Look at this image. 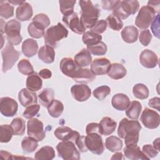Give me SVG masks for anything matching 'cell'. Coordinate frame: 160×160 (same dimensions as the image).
Returning a JSON list of instances; mask_svg holds the SVG:
<instances>
[{"instance_id":"83f0119b","label":"cell","mask_w":160,"mask_h":160,"mask_svg":"<svg viewBox=\"0 0 160 160\" xmlns=\"http://www.w3.org/2000/svg\"><path fill=\"white\" fill-rule=\"evenodd\" d=\"M127 71L125 67L120 63H113L111 65L108 75L113 79H122L126 75Z\"/></svg>"},{"instance_id":"816d5d0a","label":"cell","mask_w":160,"mask_h":160,"mask_svg":"<svg viewBox=\"0 0 160 160\" xmlns=\"http://www.w3.org/2000/svg\"><path fill=\"white\" fill-rule=\"evenodd\" d=\"M142 152L149 159L150 158L156 157L158 155L159 151L156 149L152 146L150 144H146L143 146Z\"/></svg>"},{"instance_id":"7bdbcfd3","label":"cell","mask_w":160,"mask_h":160,"mask_svg":"<svg viewBox=\"0 0 160 160\" xmlns=\"http://www.w3.org/2000/svg\"><path fill=\"white\" fill-rule=\"evenodd\" d=\"M75 0H61L59 1V8L61 13L64 16L70 14L74 12V6L76 4Z\"/></svg>"},{"instance_id":"2e32d148","label":"cell","mask_w":160,"mask_h":160,"mask_svg":"<svg viewBox=\"0 0 160 160\" xmlns=\"http://www.w3.org/2000/svg\"><path fill=\"white\" fill-rule=\"evenodd\" d=\"M111 64L109 59L105 58L95 59L91 64V71L95 75L108 74Z\"/></svg>"},{"instance_id":"6da1fadb","label":"cell","mask_w":160,"mask_h":160,"mask_svg":"<svg viewBox=\"0 0 160 160\" xmlns=\"http://www.w3.org/2000/svg\"><path fill=\"white\" fill-rule=\"evenodd\" d=\"M141 129V126L138 121L123 118L119 122L118 134L119 138L124 139L126 146L136 145L139 140Z\"/></svg>"},{"instance_id":"5bb4252c","label":"cell","mask_w":160,"mask_h":160,"mask_svg":"<svg viewBox=\"0 0 160 160\" xmlns=\"http://www.w3.org/2000/svg\"><path fill=\"white\" fill-rule=\"evenodd\" d=\"M59 68L61 72L68 77L72 79L76 75L81 67L79 66L74 59L71 58H64L61 59Z\"/></svg>"},{"instance_id":"8fae6325","label":"cell","mask_w":160,"mask_h":160,"mask_svg":"<svg viewBox=\"0 0 160 160\" xmlns=\"http://www.w3.org/2000/svg\"><path fill=\"white\" fill-rule=\"evenodd\" d=\"M140 120L146 128L152 129L159 126L160 117L159 114L155 111L146 108L142 111Z\"/></svg>"},{"instance_id":"8992f818","label":"cell","mask_w":160,"mask_h":160,"mask_svg":"<svg viewBox=\"0 0 160 160\" xmlns=\"http://www.w3.org/2000/svg\"><path fill=\"white\" fill-rule=\"evenodd\" d=\"M20 54V52L16 50L12 44L9 42L6 43L4 48L1 51L2 58V70L3 72H7L12 68L18 60Z\"/></svg>"},{"instance_id":"1f68e13d","label":"cell","mask_w":160,"mask_h":160,"mask_svg":"<svg viewBox=\"0 0 160 160\" xmlns=\"http://www.w3.org/2000/svg\"><path fill=\"white\" fill-rule=\"evenodd\" d=\"M54 157V149L52 147L49 146L42 147L34 154V159L37 160H51Z\"/></svg>"},{"instance_id":"7a4b0ae2","label":"cell","mask_w":160,"mask_h":160,"mask_svg":"<svg viewBox=\"0 0 160 160\" xmlns=\"http://www.w3.org/2000/svg\"><path fill=\"white\" fill-rule=\"evenodd\" d=\"M79 4L81 9L80 19L82 23L86 29H91L98 21L99 9L91 1L80 0Z\"/></svg>"},{"instance_id":"681fc988","label":"cell","mask_w":160,"mask_h":160,"mask_svg":"<svg viewBox=\"0 0 160 160\" xmlns=\"http://www.w3.org/2000/svg\"><path fill=\"white\" fill-rule=\"evenodd\" d=\"M107 26L108 24L106 21L104 19H101L96 22L94 26L91 29H90V31L100 34L106 30Z\"/></svg>"},{"instance_id":"f1b7e54d","label":"cell","mask_w":160,"mask_h":160,"mask_svg":"<svg viewBox=\"0 0 160 160\" xmlns=\"http://www.w3.org/2000/svg\"><path fill=\"white\" fill-rule=\"evenodd\" d=\"M27 89L35 92L40 90L42 86V81L37 72H33L29 75L26 82Z\"/></svg>"},{"instance_id":"cb8c5ba5","label":"cell","mask_w":160,"mask_h":160,"mask_svg":"<svg viewBox=\"0 0 160 160\" xmlns=\"http://www.w3.org/2000/svg\"><path fill=\"white\" fill-rule=\"evenodd\" d=\"M38 58L40 60L46 64H51L54 62L55 51L54 48L49 45H45L38 50Z\"/></svg>"},{"instance_id":"f5cc1de1","label":"cell","mask_w":160,"mask_h":160,"mask_svg":"<svg viewBox=\"0 0 160 160\" xmlns=\"http://www.w3.org/2000/svg\"><path fill=\"white\" fill-rule=\"evenodd\" d=\"M32 21H36L42 24L45 28H47L50 25V19L49 17L43 13L36 14L33 18Z\"/></svg>"},{"instance_id":"4dcf8cb0","label":"cell","mask_w":160,"mask_h":160,"mask_svg":"<svg viewBox=\"0 0 160 160\" xmlns=\"http://www.w3.org/2000/svg\"><path fill=\"white\" fill-rule=\"evenodd\" d=\"M126 114L129 119L137 120L142 110L141 104L137 101L130 102L128 107L126 109Z\"/></svg>"},{"instance_id":"e7e4bbea","label":"cell","mask_w":160,"mask_h":160,"mask_svg":"<svg viewBox=\"0 0 160 160\" xmlns=\"http://www.w3.org/2000/svg\"><path fill=\"white\" fill-rule=\"evenodd\" d=\"M153 147L157 149L158 151H159V138H157L154 141H153Z\"/></svg>"},{"instance_id":"b9f144b4","label":"cell","mask_w":160,"mask_h":160,"mask_svg":"<svg viewBox=\"0 0 160 160\" xmlns=\"http://www.w3.org/2000/svg\"><path fill=\"white\" fill-rule=\"evenodd\" d=\"M0 16L4 19H9L14 16V7L8 1H0Z\"/></svg>"},{"instance_id":"ac0fdd59","label":"cell","mask_w":160,"mask_h":160,"mask_svg":"<svg viewBox=\"0 0 160 160\" xmlns=\"http://www.w3.org/2000/svg\"><path fill=\"white\" fill-rule=\"evenodd\" d=\"M139 61L146 68H154L158 64V58L151 50L144 49L139 55Z\"/></svg>"},{"instance_id":"7c38bea8","label":"cell","mask_w":160,"mask_h":160,"mask_svg":"<svg viewBox=\"0 0 160 160\" xmlns=\"http://www.w3.org/2000/svg\"><path fill=\"white\" fill-rule=\"evenodd\" d=\"M62 21L72 31L76 34H81L86 32V28L79 18L77 12H73L70 14L63 16Z\"/></svg>"},{"instance_id":"bcb514c9","label":"cell","mask_w":160,"mask_h":160,"mask_svg":"<svg viewBox=\"0 0 160 160\" xmlns=\"http://www.w3.org/2000/svg\"><path fill=\"white\" fill-rule=\"evenodd\" d=\"M19 71L24 75H31L34 72V69L31 63L28 60L22 59L18 64Z\"/></svg>"},{"instance_id":"7dc6e473","label":"cell","mask_w":160,"mask_h":160,"mask_svg":"<svg viewBox=\"0 0 160 160\" xmlns=\"http://www.w3.org/2000/svg\"><path fill=\"white\" fill-rule=\"evenodd\" d=\"M111 92V89L108 86H101L96 88L93 92V96L99 101L103 100Z\"/></svg>"},{"instance_id":"30bf717a","label":"cell","mask_w":160,"mask_h":160,"mask_svg":"<svg viewBox=\"0 0 160 160\" xmlns=\"http://www.w3.org/2000/svg\"><path fill=\"white\" fill-rule=\"evenodd\" d=\"M27 132L29 137H31L38 141H41L46 136L43 128V123L37 118H31L27 123Z\"/></svg>"},{"instance_id":"603a6c76","label":"cell","mask_w":160,"mask_h":160,"mask_svg":"<svg viewBox=\"0 0 160 160\" xmlns=\"http://www.w3.org/2000/svg\"><path fill=\"white\" fill-rule=\"evenodd\" d=\"M101 135L108 136L114 132L117 123L109 117H104L99 123Z\"/></svg>"},{"instance_id":"ba28073f","label":"cell","mask_w":160,"mask_h":160,"mask_svg":"<svg viewBox=\"0 0 160 160\" xmlns=\"http://www.w3.org/2000/svg\"><path fill=\"white\" fill-rule=\"evenodd\" d=\"M156 16L155 11L149 6H142L135 19V24L140 29H147Z\"/></svg>"},{"instance_id":"9a60e30c","label":"cell","mask_w":160,"mask_h":160,"mask_svg":"<svg viewBox=\"0 0 160 160\" xmlns=\"http://www.w3.org/2000/svg\"><path fill=\"white\" fill-rule=\"evenodd\" d=\"M71 92L75 100L83 102L88 100L91 94L89 87L85 84H76L71 87Z\"/></svg>"},{"instance_id":"f35d334b","label":"cell","mask_w":160,"mask_h":160,"mask_svg":"<svg viewBox=\"0 0 160 160\" xmlns=\"http://www.w3.org/2000/svg\"><path fill=\"white\" fill-rule=\"evenodd\" d=\"M10 125L12 129L14 135L22 136L24 134L26 126L25 121L23 119L19 117L16 118L12 121Z\"/></svg>"},{"instance_id":"94428289","label":"cell","mask_w":160,"mask_h":160,"mask_svg":"<svg viewBox=\"0 0 160 160\" xmlns=\"http://www.w3.org/2000/svg\"><path fill=\"white\" fill-rule=\"evenodd\" d=\"M159 4L160 1H149L148 2V6L151 7L158 14L159 12Z\"/></svg>"},{"instance_id":"277c9868","label":"cell","mask_w":160,"mask_h":160,"mask_svg":"<svg viewBox=\"0 0 160 160\" xmlns=\"http://www.w3.org/2000/svg\"><path fill=\"white\" fill-rule=\"evenodd\" d=\"M138 1H121L119 4L112 10L113 15L120 19H125L130 15L134 14L139 9Z\"/></svg>"},{"instance_id":"ab89813d","label":"cell","mask_w":160,"mask_h":160,"mask_svg":"<svg viewBox=\"0 0 160 160\" xmlns=\"http://www.w3.org/2000/svg\"><path fill=\"white\" fill-rule=\"evenodd\" d=\"M134 96L139 99H147L149 96V89L146 86L142 83H138L134 86L132 88Z\"/></svg>"},{"instance_id":"11a10c76","label":"cell","mask_w":160,"mask_h":160,"mask_svg":"<svg viewBox=\"0 0 160 160\" xmlns=\"http://www.w3.org/2000/svg\"><path fill=\"white\" fill-rule=\"evenodd\" d=\"M121 1H111V0H102L101 1V6L104 9L107 11L113 10L117 5L119 4Z\"/></svg>"},{"instance_id":"680465c9","label":"cell","mask_w":160,"mask_h":160,"mask_svg":"<svg viewBox=\"0 0 160 160\" xmlns=\"http://www.w3.org/2000/svg\"><path fill=\"white\" fill-rule=\"evenodd\" d=\"M160 98L158 97H154L153 98H151L148 102V104L150 107L156 109V110H158V111H160Z\"/></svg>"},{"instance_id":"91938a15","label":"cell","mask_w":160,"mask_h":160,"mask_svg":"<svg viewBox=\"0 0 160 160\" xmlns=\"http://www.w3.org/2000/svg\"><path fill=\"white\" fill-rule=\"evenodd\" d=\"M39 76L43 79H49L52 76L51 71L48 69H42L39 72Z\"/></svg>"},{"instance_id":"484cf974","label":"cell","mask_w":160,"mask_h":160,"mask_svg":"<svg viewBox=\"0 0 160 160\" xmlns=\"http://www.w3.org/2000/svg\"><path fill=\"white\" fill-rule=\"evenodd\" d=\"M22 52L28 58H31L36 55L38 50V44L36 40L28 38L24 41L22 44Z\"/></svg>"},{"instance_id":"d4e9b609","label":"cell","mask_w":160,"mask_h":160,"mask_svg":"<svg viewBox=\"0 0 160 160\" xmlns=\"http://www.w3.org/2000/svg\"><path fill=\"white\" fill-rule=\"evenodd\" d=\"M95 78L96 75L92 72L91 69L81 68L72 79L78 83L86 84L92 82Z\"/></svg>"},{"instance_id":"db71d44e","label":"cell","mask_w":160,"mask_h":160,"mask_svg":"<svg viewBox=\"0 0 160 160\" xmlns=\"http://www.w3.org/2000/svg\"><path fill=\"white\" fill-rule=\"evenodd\" d=\"M151 29L154 35L156 38H159V14H158L152 21Z\"/></svg>"},{"instance_id":"e0dca14e","label":"cell","mask_w":160,"mask_h":160,"mask_svg":"<svg viewBox=\"0 0 160 160\" xmlns=\"http://www.w3.org/2000/svg\"><path fill=\"white\" fill-rule=\"evenodd\" d=\"M55 136L61 141H70L75 142L79 133L67 126H60L56 129L54 132Z\"/></svg>"},{"instance_id":"60d3db41","label":"cell","mask_w":160,"mask_h":160,"mask_svg":"<svg viewBox=\"0 0 160 160\" xmlns=\"http://www.w3.org/2000/svg\"><path fill=\"white\" fill-rule=\"evenodd\" d=\"M88 51L95 56H103L104 55L108 50V48L106 44L100 41L98 44L92 45V46H87Z\"/></svg>"},{"instance_id":"6f0895ef","label":"cell","mask_w":160,"mask_h":160,"mask_svg":"<svg viewBox=\"0 0 160 160\" xmlns=\"http://www.w3.org/2000/svg\"><path fill=\"white\" fill-rule=\"evenodd\" d=\"M86 132L87 134L92 133V132H96L101 135L99 124L97 122L89 123L86 128Z\"/></svg>"},{"instance_id":"9c48e42d","label":"cell","mask_w":160,"mask_h":160,"mask_svg":"<svg viewBox=\"0 0 160 160\" xmlns=\"http://www.w3.org/2000/svg\"><path fill=\"white\" fill-rule=\"evenodd\" d=\"M85 142L88 150L92 153L100 155L103 152L104 146L102 137L99 134L96 132L88 134L85 138Z\"/></svg>"},{"instance_id":"44dd1931","label":"cell","mask_w":160,"mask_h":160,"mask_svg":"<svg viewBox=\"0 0 160 160\" xmlns=\"http://www.w3.org/2000/svg\"><path fill=\"white\" fill-rule=\"evenodd\" d=\"M124 153L125 156L131 160H138V159H149L141 151L139 146L136 145L126 146L124 148Z\"/></svg>"},{"instance_id":"9f6ffc18","label":"cell","mask_w":160,"mask_h":160,"mask_svg":"<svg viewBox=\"0 0 160 160\" xmlns=\"http://www.w3.org/2000/svg\"><path fill=\"white\" fill-rule=\"evenodd\" d=\"M85 138L86 136H79L77 139H76L75 143L77 145L79 150L81 152H85L88 151V148L86 145V142H85Z\"/></svg>"},{"instance_id":"4316f807","label":"cell","mask_w":160,"mask_h":160,"mask_svg":"<svg viewBox=\"0 0 160 160\" xmlns=\"http://www.w3.org/2000/svg\"><path fill=\"white\" fill-rule=\"evenodd\" d=\"M138 29L134 26H128L123 28L121 31V37L123 41L127 43L136 42L138 37Z\"/></svg>"},{"instance_id":"6125c7cd","label":"cell","mask_w":160,"mask_h":160,"mask_svg":"<svg viewBox=\"0 0 160 160\" xmlns=\"http://www.w3.org/2000/svg\"><path fill=\"white\" fill-rule=\"evenodd\" d=\"M0 153H1V156L2 159H14V158L12 157V155L11 153L7 152V151H4L1 150Z\"/></svg>"},{"instance_id":"4fadbf2b","label":"cell","mask_w":160,"mask_h":160,"mask_svg":"<svg viewBox=\"0 0 160 160\" xmlns=\"http://www.w3.org/2000/svg\"><path fill=\"white\" fill-rule=\"evenodd\" d=\"M18 109L17 102L12 98L3 97L0 99V111L6 117L14 116Z\"/></svg>"},{"instance_id":"be15d7a7","label":"cell","mask_w":160,"mask_h":160,"mask_svg":"<svg viewBox=\"0 0 160 160\" xmlns=\"http://www.w3.org/2000/svg\"><path fill=\"white\" fill-rule=\"evenodd\" d=\"M124 159L123 155H122V152H116L114 154L112 155V156L111 158V159H118V160H121V159Z\"/></svg>"},{"instance_id":"f907efd6","label":"cell","mask_w":160,"mask_h":160,"mask_svg":"<svg viewBox=\"0 0 160 160\" xmlns=\"http://www.w3.org/2000/svg\"><path fill=\"white\" fill-rule=\"evenodd\" d=\"M139 41L144 46H147L152 39V35L149 29L142 30L139 34Z\"/></svg>"},{"instance_id":"f6af8a7d","label":"cell","mask_w":160,"mask_h":160,"mask_svg":"<svg viewBox=\"0 0 160 160\" xmlns=\"http://www.w3.org/2000/svg\"><path fill=\"white\" fill-rule=\"evenodd\" d=\"M106 21L109 28L114 31H119L123 27V22L121 19L113 14L109 15L107 17Z\"/></svg>"},{"instance_id":"5b68a950","label":"cell","mask_w":160,"mask_h":160,"mask_svg":"<svg viewBox=\"0 0 160 160\" xmlns=\"http://www.w3.org/2000/svg\"><path fill=\"white\" fill-rule=\"evenodd\" d=\"M59 157L65 160H79L80 153L74 142L70 141H62L56 146Z\"/></svg>"},{"instance_id":"03108f58","label":"cell","mask_w":160,"mask_h":160,"mask_svg":"<svg viewBox=\"0 0 160 160\" xmlns=\"http://www.w3.org/2000/svg\"><path fill=\"white\" fill-rule=\"evenodd\" d=\"M10 4H12L14 5H20L24 2V1H19V0H12V1H8Z\"/></svg>"},{"instance_id":"f546056e","label":"cell","mask_w":160,"mask_h":160,"mask_svg":"<svg viewBox=\"0 0 160 160\" xmlns=\"http://www.w3.org/2000/svg\"><path fill=\"white\" fill-rule=\"evenodd\" d=\"M74 60L79 66L83 68L91 65L92 62V57L88 49L83 48L75 55Z\"/></svg>"},{"instance_id":"3957f363","label":"cell","mask_w":160,"mask_h":160,"mask_svg":"<svg viewBox=\"0 0 160 160\" xmlns=\"http://www.w3.org/2000/svg\"><path fill=\"white\" fill-rule=\"evenodd\" d=\"M68 35V31L60 22L56 25L49 28L44 35V40L46 45H49L52 48H56L62 39L65 38Z\"/></svg>"},{"instance_id":"d590c367","label":"cell","mask_w":160,"mask_h":160,"mask_svg":"<svg viewBox=\"0 0 160 160\" xmlns=\"http://www.w3.org/2000/svg\"><path fill=\"white\" fill-rule=\"evenodd\" d=\"M64 110L63 104L59 100L54 99L48 106V111L52 118H59Z\"/></svg>"},{"instance_id":"c3c4849f","label":"cell","mask_w":160,"mask_h":160,"mask_svg":"<svg viewBox=\"0 0 160 160\" xmlns=\"http://www.w3.org/2000/svg\"><path fill=\"white\" fill-rule=\"evenodd\" d=\"M39 109H40V105H39L37 103L30 105L26 108V109L22 113V116L25 118L30 119L32 118L34 116H35L39 112Z\"/></svg>"},{"instance_id":"ffe728a7","label":"cell","mask_w":160,"mask_h":160,"mask_svg":"<svg viewBox=\"0 0 160 160\" xmlns=\"http://www.w3.org/2000/svg\"><path fill=\"white\" fill-rule=\"evenodd\" d=\"M33 11L32 6L26 2L18 6L16 10V18L20 21H29L32 18Z\"/></svg>"},{"instance_id":"8d00e7d4","label":"cell","mask_w":160,"mask_h":160,"mask_svg":"<svg viewBox=\"0 0 160 160\" xmlns=\"http://www.w3.org/2000/svg\"><path fill=\"white\" fill-rule=\"evenodd\" d=\"M38 146V141L31 137H24L21 142V148L25 153L34 152Z\"/></svg>"},{"instance_id":"7402d4cb","label":"cell","mask_w":160,"mask_h":160,"mask_svg":"<svg viewBox=\"0 0 160 160\" xmlns=\"http://www.w3.org/2000/svg\"><path fill=\"white\" fill-rule=\"evenodd\" d=\"M130 103L128 96L122 93H118L112 98L111 104L118 111H125Z\"/></svg>"},{"instance_id":"ee69618b","label":"cell","mask_w":160,"mask_h":160,"mask_svg":"<svg viewBox=\"0 0 160 160\" xmlns=\"http://www.w3.org/2000/svg\"><path fill=\"white\" fill-rule=\"evenodd\" d=\"M12 129L11 125L2 124L1 126V134H0V142H9L13 135Z\"/></svg>"},{"instance_id":"836d02e7","label":"cell","mask_w":160,"mask_h":160,"mask_svg":"<svg viewBox=\"0 0 160 160\" xmlns=\"http://www.w3.org/2000/svg\"><path fill=\"white\" fill-rule=\"evenodd\" d=\"M123 146L122 140L114 136H110L106 139L105 146L111 152H117L121 150Z\"/></svg>"},{"instance_id":"d6a6232c","label":"cell","mask_w":160,"mask_h":160,"mask_svg":"<svg viewBox=\"0 0 160 160\" xmlns=\"http://www.w3.org/2000/svg\"><path fill=\"white\" fill-rule=\"evenodd\" d=\"M45 29L46 28L40 23L36 21H32L28 25V31L31 37L36 39H39L44 35Z\"/></svg>"},{"instance_id":"52a82bcc","label":"cell","mask_w":160,"mask_h":160,"mask_svg":"<svg viewBox=\"0 0 160 160\" xmlns=\"http://www.w3.org/2000/svg\"><path fill=\"white\" fill-rule=\"evenodd\" d=\"M21 23L16 19L8 21L4 27V32L6 34L8 42L13 46H17L22 41V38L20 34Z\"/></svg>"},{"instance_id":"e575fe53","label":"cell","mask_w":160,"mask_h":160,"mask_svg":"<svg viewBox=\"0 0 160 160\" xmlns=\"http://www.w3.org/2000/svg\"><path fill=\"white\" fill-rule=\"evenodd\" d=\"M54 91L52 88L44 89L38 95L39 101L44 107H47L54 100Z\"/></svg>"},{"instance_id":"74e56055","label":"cell","mask_w":160,"mask_h":160,"mask_svg":"<svg viewBox=\"0 0 160 160\" xmlns=\"http://www.w3.org/2000/svg\"><path fill=\"white\" fill-rule=\"evenodd\" d=\"M102 36L101 35L89 31H86L83 33L82 40V42L88 46H92L96 44H98L100 41H101Z\"/></svg>"},{"instance_id":"d6986e66","label":"cell","mask_w":160,"mask_h":160,"mask_svg":"<svg viewBox=\"0 0 160 160\" xmlns=\"http://www.w3.org/2000/svg\"><path fill=\"white\" fill-rule=\"evenodd\" d=\"M18 99L21 105L24 107L36 104L38 102L36 94L27 88H23L19 92Z\"/></svg>"}]
</instances>
